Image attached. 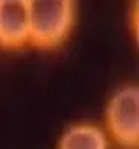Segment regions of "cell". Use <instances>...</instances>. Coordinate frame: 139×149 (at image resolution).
Returning a JSON list of instances; mask_svg holds the SVG:
<instances>
[{
  "label": "cell",
  "mask_w": 139,
  "mask_h": 149,
  "mask_svg": "<svg viewBox=\"0 0 139 149\" xmlns=\"http://www.w3.org/2000/svg\"><path fill=\"white\" fill-rule=\"evenodd\" d=\"M29 42V1L0 0V46L21 47Z\"/></svg>",
  "instance_id": "3"
},
{
  "label": "cell",
  "mask_w": 139,
  "mask_h": 149,
  "mask_svg": "<svg viewBox=\"0 0 139 149\" xmlns=\"http://www.w3.org/2000/svg\"><path fill=\"white\" fill-rule=\"evenodd\" d=\"M74 22L71 0L29 1V42L33 46L52 49L67 39Z\"/></svg>",
  "instance_id": "1"
},
{
  "label": "cell",
  "mask_w": 139,
  "mask_h": 149,
  "mask_svg": "<svg viewBox=\"0 0 139 149\" xmlns=\"http://www.w3.org/2000/svg\"><path fill=\"white\" fill-rule=\"evenodd\" d=\"M107 138L104 132L91 124L71 125L63 134L60 149H107Z\"/></svg>",
  "instance_id": "4"
},
{
  "label": "cell",
  "mask_w": 139,
  "mask_h": 149,
  "mask_svg": "<svg viewBox=\"0 0 139 149\" xmlns=\"http://www.w3.org/2000/svg\"><path fill=\"white\" fill-rule=\"evenodd\" d=\"M107 123L115 141L128 148L139 142V89L136 85L121 88L107 107Z\"/></svg>",
  "instance_id": "2"
}]
</instances>
